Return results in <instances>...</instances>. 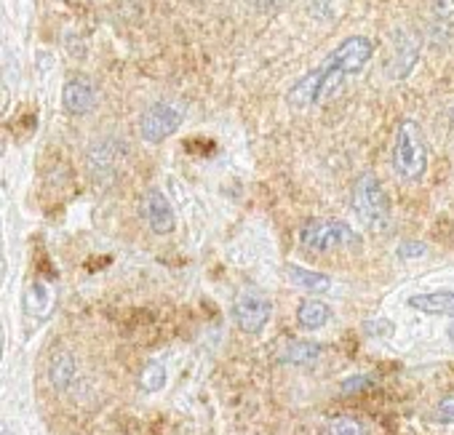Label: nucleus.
I'll list each match as a JSON object with an SVG mask.
<instances>
[{
	"label": "nucleus",
	"mask_w": 454,
	"mask_h": 435,
	"mask_svg": "<svg viewBox=\"0 0 454 435\" xmlns=\"http://www.w3.org/2000/svg\"><path fill=\"white\" fill-rule=\"evenodd\" d=\"M374 54V46L366 35H350L345 38L334 51L326 54V59L305 73L286 94L289 105L297 110L316 107L326 102L350 75H358Z\"/></svg>",
	"instance_id": "obj_1"
},
{
	"label": "nucleus",
	"mask_w": 454,
	"mask_h": 435,
	"mask_svg": "<svg viewBox=\"0 0 454 435\" xmlns=\"http://www.w3.org/2000/svg\"><path fill=\"white\" fill-rule=\"evenodd\" d=\"M393 171L403 182H419L427 171V144L417 120L403 118L393 139Z\"/></svg>",
	"instance_id": "obj_2"
},
{
	"label": "nucleus",
	"mask_w": 454,
	"mask_h": 435,
	"mask_svg": "<svg viewBox=\"0 0 454 435\" xmlns=\"http://www.w3.org/2000/svg\"><path fill=\"white\" fill-rule=\"evenodd\" d=\"M353 211L364 228L385 233L390 228V198L374 174H361L353 184Z\"/></svg>",
	"instance_id": "obj_3"
},
{
	"label": "nucleus",
	"mask_w": 454,
	"mask_h": 435,
	"mask_svg": "<svg viewBox=\"0 0 454 435\" xmlns=\"http://www.w3.org/2000/svg\"><path fill=\"white\" fill-rule=\"evenodd\" d=\"M361 244V233H356V228L342 220H310L300 230V246L316 254H326L334 249H358Z\"/></svg>",
	"instance_id": "obj_4"
},
{
	"label": "nucleus",
	"mask_w": 454,
	"mask_h": 435,
	"mask_svg": "<svg viewBox=\"0 0 454 435\" xmlns=\"http://www.w3.org/2000/svg\"><path fill=\"white\" fill-rule=\"evenodd\" d=\"M182 123H184V105L176 102V99H158L142 113L139 134H142L145 142L158 144V142L174 136Z\"/></svg>",
	"instance_id": "obj_5"
},
{
	"label": "nucleus",
	"mask_w": 454,
	"mask_h": 435,
	"mask_svg": "<svg viewBox=\"0 0 454 435\" xmlns=\"http://www.w3.org/2000/svg\"><path fill=\"white\" fill-rule=\"evenodd\" d=\"M273 315V302L262 289L244 286L233 297V321L244 334H262L265 326L270 323Z\"/></svg>",
	"instance_id": "obj_6"
},
{
	"label": "nucleus",
	"mask_w": 454,
	"mask_h": 435,
	"mask_svg": "<svg viewBox=\"0 0 454 435\" xmlns=\"http://www.w3.org/2000/svg\"><path fill=\"white\" fill-rule=\"evenodd\" d=\"M139 214L155 236H168L176 228V216L168 198L160 190H147L139 200Z\"/></svg>",
	"instance_id": "obj_7"
},
{
	"label": "nucleus",
	"mask_w": 454,
	"mask_h": 435,
	"mask_svg": "<svg viewBox=\"0 0 454 435\" xmlns=\"http://www.w3.org/2000/svg\"><path fill=\"white\" fill-rule=\"evenodd\" d=\"M97 86L86 75H75L62 89V105L70 115H86L97 107Z\"/></svg>",
	"instance_id": "obj_8"
},
{
	"label": "nucleus",
	"mask_w": 454,
	"mask_h": 435,
	"mask_svg": "<svg viewBox=\"0 0 454 435\" xmlns=\"http://www.w3.org/2000/svg\"><path fill=\"white\" fill-rule=\"evenodd\" d=\"M22 310H25V318L30 321H46L54 310V291L46 281H33L22 297Z\"/></svg>",
	"instance_id": "obj_9"
},
{
	"label": "nucleus",
	"mask_w": 454,
	"mask_h": 435,
	"mask_svg": "<svg viewBox=\"0 0 454 435\" xmlns=\"http://www.w3.org/2000/svg\"><path fill=\"white\" fill-rule=\"evenodd\" d=\"M417 57H419V41L409 33H401L398 41H395V51H393V59L387 65V75L393 81H401L406 78L414 65H417Z\"/></svg>",
	"instance_id": "obj_10"
},
{
	"label": "nucleus",
	"mask_w": 454,
	"mask_h": 435,
	"mask_svg": "<svg viewBox=\"0 0 454 435\" xmlns=\"http://www.w3.org/2000/svg\"><path fill=\"white\" fill-rule=\"evenodd\" d=\"M409 307L419 310L425 315H454V291L441 289V291H425L409 297Z\"/></svg>",
	"instance_id": "obj_11"
},
{
	"label": "nucleus",
	"mask_w": 454,
	"mask_h": 435,
	"mask_svg": "<svg viewBox=\"0 0 454 435\" xmlns=\"http://www.w3.org/2000/svg\"><path fill=\"white\" fill-rule=\"evenodd\" d=\"M332 321V307L324 302V299H316V297H308L297 305V323L305 329V331H318L324 329L326 323Z\"/></svg>",
	"instance_id": "obj_12"
},
{
	"label": "nucleus",
	"mask_w": 454,
	"mask_h": 435,
	"mask_svg": "<svg viewBox=\"0 0 454 435\" xmlns=\"http://www.w3.org/2000/svg\"><path fill=\"white\" fill-rule=\"evenodd\" d=\"M324 347L318 342H310V339H292L281 353H278V361L281 363H289V366H310L321 358Z\"/></svg>",
	"instance_id": "obj_13"
},
{
	"label": "nucleus",
	"mask_w": 454,
	"mask_h": 435,
	"mask_svg": "<svg viewBox=\"0 0 454 435\" xmlns=\"http://www.w3.org/2000/svg\"><path fill=\"white\" fill-rule=\"evenodd\" d=\"M78 377V363L70 353H54L51 363H49V382L57 387V390H67Z\"/></svg>",
	"instance_id": "obj_14"
},
{
	"label": "nucleus",
	"mask_w": 454,
	"mask_h": 435,
	"mask_svg": "<svg viewBox=\"0 0 454 435\" xmlns=\"http://www.w3.org/2000/svg\"><path fill=\"white\" fill-rule=\"evenodd\" d=\"M286 276L294 286L305 289V291H313V294H324L332 289V278L324 276V273H316V270H308L302 265H289L286 268Z\"/></svg>",
	"instance_id": "obj_15"
},
{
	"label": "nucleus",
	"mask_w": 454,
	"mask_h": 435,
	"mask_svg": "<svg viewBox=\"0 0 454 435\" xmlns=\"http://www.w3.org/2000/svg\"><path fill=\"white\" fill-rule=\"evenodd\" d=\"M115 163H118V144L113 139H102V142L97 139L94 147L89 150V166H91L94 176H97V171H99V176L113 171Z\"/></svg>",
	"instance_id": "obj_16"
},
{
	"label": "nucleus",
	"mask_w": 454,
	"mask_h": 435,
	"mask_svg": "<svg viewBox=\"0 0 454 435\" xmlns=\"http://www.w3.org/2000/svg\"><path fill=\"white\" fill-rule=\"evenodd\" d=\"M166 377H168L166 374V366L160 361H150L139 371V390L147 392V395H153V392H158V390L166 387Z\"/></svg>",
	"instance_id": "obj_17"
},
{
	"label": "nucleus",
	"mask_w": 454,
	"mask_h": 435,
	"mask_svg": "<svg viewBox=\"0 0 454 435\" xmlns=\"http://www.w3.org/2000/svg\"><path fill=\"white\" fill-rule=\"evenodd\" d=\"M324 435H364V424L353 416H334L326 422Z\"/></svg>",
	"instance_id": "obj_18"
},
{
	"label": "nucleus",
	"mask_w": 454,
	"mask_h": 435,
	"mask_svg": "<svg viewBox=\"0 0 454 435\" xmlns=\"http://www.w3.org/2000/svg\"><path fill=\"white\" fill-rule=\"evenodd\" d=\"M427 254V249H425V244H419V241H403L401 246H398V257L401 260H419V257H425Z\"/></svg>",
	"instance_id": "obj_19"
},
{
	"label": "nucleus",
	"mask_w": 454,
	"mask_h": 435,
	"mask_svg": "<svg viewBox=\"0 0 454 435\" xmlns=\"http://www.w3.org/2000/svg\"><path fill=\"white\" fill-rule=\"evenodd\" d=\"M364 329L369 337H390L393 334V323L387 318H372V321H366Z\"/></svg>",
	"instance_id": "obj_20"
},
{
	"label": "nucleus",
	"mask_w": 454,
	"mask_h": 435,
	"mask_svg": "<svg viewBox=\"0 0 454 435\" xmlns=\"http://www.w3.org/2000/svg\"><path fill=\"white\" fill-rule=\"evenodd\" d=\"M435 416L443 424H454V395H446L438 406H435Z\"/></svg>",
	"instance_id": "obj_21"
},
{
	"label": "nucleus",
	"mask_w": 454,
	"mask_h": 435,
	"mask_svg": "<svg viewBox=\"0 0 454 435\" xmlns=\"http://www.w3.org/2000/svg\"><path fill=\"white\" fill-rule=\"evenodd\" d=\"M369 382H372V379H369V377H364V374H361V377H350V379H345V382H342V392L364 390V387H369Z\"/></svg>",
	"instance_id": "obj_22"
},
{
	"label": "nucleus",
	"mask_w": 454,
	"mask_h": 435,
	"mask_svg": "<svg viewBox=\"0 0 454 435\" xmlns=\"http://www.w3.org/2000/svg\"><path fill=\"white\" fill-rule=\"evenodd\" d=\"M0 435H14V432H12V427H9V424H4V427H0Z\"/></svg>",
	"instance_id": "obj_23"
},
{
	"label": "nucleus",
	"mask_w": 454,
	"mask_h": 435,
	"mask_svg": "<svg viewBox=\"0 0 454 435\" xmlns=\"http://www.w3.org/2000/svg\"><path fill=\"white\" fill-rule=\"evenodd\" d=\"M451 115H454V113H451Z\"/></svg>",
	"instance_id": "obj_24"
}]
</instances>
